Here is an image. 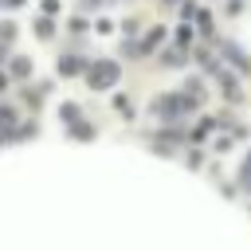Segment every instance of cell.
Returning <instances> with one entry per match:
<instances>
[{
	"instance_id": "1",
	"label": "cell",
	"mask_w": 251,
	"mask_h": 251,
	"mask_svg": "<svg viewBox=\"0 0 251 251\" xmlns=\"http://www.w3.org/2000/svg\"><path fill=\"white\" fill-rule=\"evenodd\" d=\"M86 86L90 90H110L118 78H122V67L114 63V59H94V63H86Z\"/></svg>"
},
{
	"instance_id": "2",
	"label": "cell",
	"mask_w": 251,
	"mask_h": 251,
	"mask_svg": "<svg viewBox=\"0 0 251 251\" xmlns=\"http://www.w3.org/2000/svg\"><path fill=\"white\" fill-rule=\"evenodd\" d=\"M82 71H86V63H82V59H75V55H63V59H59V75H63V78L82 75Z\"/></svg>"
},
{
	"instance_id": "3",
	"label": "cell",
	"mask_w": 251,
	"mask_h": 251,
	"mask_svg": "<svg viewBox=\"0 0 251 251\" xmlns=\"http://www.w3.org/2000/svg\"><path fill=\"white\" fill-rule=\"evenodd\" d=\"M8 75H12V78H27V75H31V59H27V55L8 59Z\"/></svg>"
},
{
	"instance_id": "4",
	"label": "cell",
	"mask_w": 251,
	"mask_h": 251,
	"mask_svg": "<svg viewBox=\"0 0 251 251\" xmlns=\"http://www.w3.org/2000/svg\"><path fill=\"white\" fill-rule=\"evenodd\" d=\"M67 133H71L75 141H94V126H90V122H82V118H78V122H71V126H67Z\"/></svg>"
},
{
	"instance_id": "5",
	"label": "cell",
	"mask_w": 251,
	"mask_h": 251,
	"mask_svg": "<svg viewBox=\"0 0 251 251\" xmlns=\"http://www.w3.org/2000/svg\"><path fill=\"white\" fill-rule=\"evenodd\" d=\"M27 137H35V122H16L8 133V141H27Z\"/></svg>"
},
{
	"instance_id": "6",
	"label": "cell",
	"mask_w": 251,
	"mask_h": 251,
	"mask_svg": "<svg viewBox=\"0 0 251 251\" xmlns=\"http://www.w3.org/2000/svg\"><path fill=\"white\" fill-rule=\"evenodd\" d=\"M35 35H39V39H51V35H55V20H51V16H39V20H35Z\"/></svg>"
},
{
	"instance_id": "7",
	"label": "cell",
	"mask_w": 251,
	"mask_h": 251,
	"mask_svg": "<svg viewBox=\"0 0 251 251\" xmlns=\"http://www.w3.org/2000/svg\"><path fill=\"white\" fill-rule=\"evenodd\" d=\"M220 86H224V90H227V94H224V98H231V102H239V98H243V94H239V82H235V78H231V75H220Z\"/></svg>"
},
{
	"instance_id": "8",
	"label": "cell",
	"mask_w": 251,
	"mask_h": 251,
	"mask_svg": "<svg viewBox=\"0 0 251 251\" xmlns=\"http://www.w3.org/2000/svg\"><path fill=\"white\" fill-rule=\"evenodd\" d=\"M78 118H82V110H78L75 102H63V106H59V122L71 126V122H78Z\"/></svg>"
},
{
	"instance_id": "9",
	"label": "cell",
	"mask_w": 251,
	"mask_h": 251,
	"mask_svg": "<svg viewBox=\"0 0 251 251\" xmlns=\"http://www.w3.org/2000/svg\"><path fill=\"white\" fill-rule=\"evenodd\" d=\"M12 126H16V110H12L8 102H0V129L12 133Z\"/></svg>"
},
{
	"instance_id": "10",
	"label": "cell",
	"mask_w": 251,
	"mask_h": 251,
	"mask_svg": "<svg viewBox=\"0 0 251 251\" xmlns=\"http://www.w3.org/2000/svg\"><path fill=\"white\" fill-rule=\"evenodd\" d=\"M16 35H20V27H16L12 20H0V43H12Z\"/></svg>"
},
{
	"instance_id": "11",
	"label": "cell",
	"mask_w": 251,
	"mask_h": 251,
	"mask_svg": "<svg viewBox=\"0 0 251 251\" xmlns=\"http://www.w3.org/2000/svg\"><path fill=\"white\" fill-rule=\"evenodd\" d=\"M161 39H165V27H153V31L145 35V43H141V51H153V47H157Z\"/></svg>"
},
{
	"instance_id": "12",
	"label": "cell",
	"mask_w": 251,
	"mask_h": 251,
	"mask_svg": "<svg viewBox=\"0 0 251 251\" xmlns=\"http://www.w3.org/2000/svg\"><path fill=\"white\" fill-rule=\"evenodd\" d=\"M165 67H180V51H165Z\"/></svg>"
},
{
	"instance_id": "13",
	"label": "cell",
	"mask_w": 251,
	"mask_h": 251,
	"mask_svg": "<svg viewBox=\"0 0 251 251\" xmlns=\"http://www.w3.org/2000/svg\"><path fill=\"white\" fill-rule=\"evenodd\" d=\"M59 12V0H43V16H55Z\"/></svg>"
},
{
	"instance_id": "14",
	"label": "cell",
	"mask_w": 251,
	"mask_h": 251,
	"mask_svg": "<svg viewBox=\"0 0 251 251\" xmlns=\"http://www.w3.org/2000/svg\"><path fill=\"white\" fill-rule=\"evenodd\" d=\"M0 8L4 12H16V8H24V0H0Z\"/></svg>"
},
{
	"instance_id": "15",
	"label": "cell",
	"mask_w": 251,
	"mask_h": 251,
	"mask_svg": "<svg viewBox=\"0 0 251 251\" xmlns=\"http://www.w3.org/2000/svg\"><path fill=\"white\" fill-rule=\"evenodd\" d=\"M4 90H8V71L0 67V94H4Z\"/></svg>"
},
{
	"instance_id": "16",
	"label": "cell",
	"mask_w": 251,
	"mask_h": 251,
	"mask_svg": "<svg viewBox=\"0 0 251 251\" xmlns=\"http://www.w3.org/2000/svg\"><path fill=\"white\" fill-rule=\"evenodd\" d=\"M8 63V43H0V67Z\"/></svg>"
},
{
	"instance_id": "17",
	"label": "cell",
	"mask_w": 251,
	"mask_h": 251,
	"mask_svg": "<svg viewBox=\"0 0 251 251\" xmlns=\"http://www.w3.org/2000/svg\"><path fill=\"white\" fill-rule=\"evenodd\" d=\"M243 184L251 188V165H243Z\"/></svg>"
},
{
	"instance_id": "18",
	"label": "cell",
	"mask_w": 251,
	"mask_h": 251,
	"mask_svg": "<svg viewBox=\"0 0 251 251\" xmlns=\"http://www.w3.org/2000/svg\"><path fill=\"white\" fill-rule=\"evenodd\" d=\"M4 141H8V133H4V129H0V145H4Z\"/></svg>"
},
{
	"instance_id": "19",
	"label": "cell",
	"mask_w": 251,
	"mask_h": 251,
	"mask_svg": "<svg viewBox=\"0 0 251 251\" xmlns=\"http://www.w3.org/2000/svg\"><path fill=\"white\" fill-rule=\"evenodd\" d=\"M165 4H180V0H165Z\"/></svg>"
},
{
	"instance_id": "20",
	"label": "cell",
	"mask_w": 251,
	"mask_h": 251,
	"mask_svg": "<svg viewBox=\"0 0 251 251\" xmlns=\"http://www.w3.org/2000/svg\"><path fill=\"white\" fill-rule=\"evenodd\" d=\"M247 165H251V161H247Z\"/></svg>"
}]
</instances>
